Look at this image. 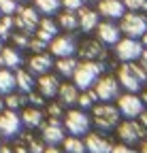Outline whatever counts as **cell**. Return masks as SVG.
<instances>
[{"label": "cell", "instance_id": "cell-30", "mask_svg": "<svg viewBox=\"0 0 147 153\" xmlns=\"http://www.w3.org/2000/svg\"><path fill=\"white\" fill-rule=\"evenodd\" d=\"M22 106H28V96L26 94H7L4 96V108H11V111H17V108H22Z\"/></svg>", "mask_w": 147, "mask_h": 153}, {"label": "cell", "instance_id": "cell-56", "mask_svg": "<svg viewBox=\"0 0 147 153\" xmlns=\"http://www.w3.org/2000/svg\"><path fill=\"white\" fill-rule=\"evenodd\" d=\"M0 147H2V145H0Z\"/></svg>", "mask_w": 147, "mask_h": 153}, {"label": "cell", "instance_id": "cell-26", "mask_svg": "<svg viewBox=\"0 0 147 153\" xmlns=\"http://www.w3.org/2000/svg\"><path fill=\"white\" fill-rule=\"evenodd\" d=\"M53 66H56L58 74H62V76H72L75 68L79 66V60H77L75 55H70V57H58V62H53Z\"/></svg>", "mask_w": 147, "mask_h": 153}, {"label": "cell", "instance_id": "cell-50", "mask_svg": "<svg viewBox=\"0 0 147 153\" xmlns=\"http://www.w3.org/2000/svg\"><path fill=\"white\" fill-rule=\"evenodd\" d=\"M139 153H147V140H143V147H141V151Z\"/></svg>", "mask_w": 147, "mask_h": 153}, {"label": "cell", "instance_id": "cell-22", "mask_svg": "<svg viewBox=\"0 0 147 153\" xmlns=\"http://www.w3.org/2000/svg\"><path fill=\"white\" fill-rule=\"evenodd\" d=\"M77 17H79V30H81V32L96 30V26H98V11H92V9L81 7V9L77 11Z\"/></svg>", "mask_w": 147, "mask_h": 153}, {"label": "cell", "instance_id": "cell-21", "mask_svg": "<svg viewBox=\"0 0 147 153\" xmlns=\"http://www.w3.org/2000/svg\"><path fill=\"white\" fill-rule=\"evenodd\" d=\"M22 123L26 126V128H41L43 126V119H45V115H43V111L39 108V106H24V111H22Z\"/></svg>", "mask_w": 147, "mask_h": 153}, {"label": "cell", "instance_id": "cell-19", "mask_svg": "<svg viewBox=\"0 0 147 153\" xmlns=\"http://www.w3.org/2000/svg\"><path fill=\"white\" fill-rule=\"evenodd\" d=\"M98 13L104 19H122L126 7L122 0H98Z\"/></svg>", "mask_w": 147, "mask_h": 153}, {"label": "cell", "instance_id": "cell-29", "mask_svg": "<svg viewBox=\"0 0 147 153\" xmlns=\"http://www.w3.org/2000/svg\"><path fill=\"white\" fill-rule=\"evenodd\" d=\"M60 7H62V0H34V9L39 13H43L45 17L58 13Z\"/></svg>", "mask_w": 147, "mask_h": 153}, {"label": "cell", "instance_id": "cell-27", "mask_svg": "<svg viewBox=\"0 0 147 153\" xmlns=\"http://www.w3.org/2000/svg\"><path fill=\"white\" fill-rule=\"evenodd\" d=\"M58 26L66 32H75L79 30V17L75 11H62L60 17H58Z\"/></svg>", "mask_w": 147, "mask_h": 153}, {"label": "cell", "instance_id": "cell-43", "mask_svg": "<svg viewBox=\"0 0 147 153\" xmlns=\"http://www.w3.org/2000/svg\"><path fill=\"white\" fill-rule=\"evenodd\" d=\"M137 62H139V66L147 72V49H143V53H141V57H139Z\"/></svg>", "mask_w": 147, "mask_h": 153}, {"label": "cell", "instance_id": "cell-34", "mask_svg": "<svg viewBox=\"0 0 147 153\" xmlns=\"http://www.w3.org/2000/svg\"><path fill=\"white\" fill-rule=\"evenodd\" d=\"M122 2H124V7L128 11H134V13L147 11V0H122Z\"/></svg>", "mask_w": 147, "mask_h": 153}, {"label": "cell", "instance_id": "cell-20", "mask_svg": "<svg viewBox=\"0 0 147 153\" xmlns=\"http://www.w3.org/2000/svg\"><path fill=\"white\" fill-rule=\"evenodd\" d=\"M58 32H60V26H58V22H53L51 17H45V19H41L39 22V26H36V38H41L43 43H51L53 38L58 36Z\"/></svg>", "mask_w": 147, "mask_h": 153}, {"label": "cell", "instance_id": "cell-48", "mask_svg": "<svg viewBox=\"0 0 147 153\" xmlns=\"http://www.w3.org/2000/svg\"><path fill=\"white\" fill-rule=\"evenodd\" d=\"M0 153H13L11 147H0Z\"/></svg>", "mask_w": 147, "mask_h": 153}, {"label": "cell", "instance_id": "cell-49", "mask_svg": "<svg viewBox=\"0 0 147 153\" xmlns=\"http://www.w3.org/2000/svg\"><path fill=\"white\" fill-rule=\"evenodd\" d=\"M141 43H143V47H145V49H147V32H145V34H143V36H141Z\"/></svg>", "mask_w": 147, "mask_h": 153}, {"label": "cell", "instance_id": "cell-12", "mask_svg": "<svg viewBox=\"0 0 147 153\" xmlns=\"http://www.w3.org/2000/svg\"><path fill=\"white\" fill-rule=\"evenodd\" d=\"M77 41L72 34H58L53 41L49 43V51L56 57H70L77 53Z\"/></svg>", "mask_w": 147, "mask_h": 153}, {"label": "cell", "instance_id": "cell-44", "mask_svg": "<svg viewBox=\"0 0 147 153\" xmlns=\"http://www.w3.org/2000/svg\"><path fill=\"white\" fill-rule=\"evenodd\" d=\"M139 121H141V126H143V128L147 130V108H145V111H143V113L139 115Z\"/></svg>", "mask_w": 147, "mask_h": 153}, {"label": "cell", "instance_id": "cell-45", "mask_svg": "<svg viewBox=\"0 0 147 153\" xmlns=\"http://www.w3.org/2000/svg\"><path fill=\"white\" fill-rule=\"evenodd\" d=\"M43 153H62V151H60V149H58L56 145H51V147H47V149H45Z\"/></svg>", "mask_w": 147, "mask_h": 153}, {"label": "cell", "instance_id": "cell-54", "mask_svg": "<svg viewBox=\"0 0 147 153\" xmlns=\"http://www.w3.org/2000/svg\"><path fill=\"white\" fill-rule=\"evenodd\" d=\"M15 2H26V0H15Z\"/></svg>", "mask_w": 147, "mask_h": 153}, {"label": "cell", "instance_id": "cell-38", "mask_svg": "<svg viewBox=\"0 0 147 153\" xmlns=\"http://www.w3.org/2000/svg\"><path fill=\"white\" fill-rule=\"evenodd\" d=\"M28 151L30 153H43L45 151V140H41V138H28Z\"/></svg>", "mask_w": 147, "mask_h": 153}, {"label": "cell", "instance_id": "cell-51", "mask_svg": "<svg viewBox=\"0 0 147 153\" xmlns=\"http://www.w3.org/2000/svg\"><path fill=\"white\" fill-rule=\"evenodd\" d=\"M2 111H4V98L0 96V113H2Z\"/></svg>", "mask_w": 147, "mask_h": 153}, {"label": "cell", "instance_id": "cell-33", "mask_svg": "<svg viewBox=\"0 0 147 153\" xmlns=\"http://www.w3.org/2000/svg\"><path fill=\"white\" fill-rule=\"evenodd\" d=\"M13 28H15V19L13 15H2V19H0V38H11L13 34Z\"/></svg>", "mask_w": 147, "mask_h": 153}, {"label": "cell", "instance_id": "cell-47", "mask_svg": "<svg viewBox=\"0 0 147 153\" xmlns=\"http://www.w3.org/2000/svg\"><path fill=\"white\" fill-rule=\"evenodd\" d=\"M141 100H143V104L147 106V87H143V91H141Z\"/></svg>", "mask_w": 147, "mask_h": 153}, {"label": "cell", "instance_id": "cell-9", "mask_svg": "<svg viewBox=\"0 0 147 153\" xmlns=\"http://www.w3.org/2000/svg\"><path fill=\"white\" fill-rule=\"evenodd\" d=\"M117 111L126 119H139V115L145 111V104L139 94L126 91V94H119V98H117Z\"/></svg>", "mask_w": 147, "mask_h": 153}, {"label": "cell", "instance_id": "cell-23", "mask_svg": "<svg viewBox=\"0 0 147 153\" xmlns=\"http://www.w3.org/2000/svg\"><path fill=\"white\" fill-rule=\"evenodd\" d=\"M79 98V89L75 83H62L58 89V102L62 106H75Z\"/></svg>", "mask_w": 147, "mask_h": 153}, {"label": "cell", "instance_id": "cell-8", "mask_svg": "<svg viewBox=\"0 0 147 153\" xmlns=\"http://www.w3.org/2000/svg\"><path fill=\"white\" fill-rule=\"evenodd\" d=\"M113 47H115V57L119 62H137L145 49L139 38H128V36L119 38Z\"/></svg>", "mask_w": 147, "mask_h": 153}, {"label": "cell", "instance_id": "cell-53", "mask_svg": "<svg viewBox=\"0 0 147 153\" xmlns=\"http://www.w3.org/2000/svg\"><path fill=\"white\" fill-rule=\"evenodd\" d=\"M87 2H98V0H87Z\"/></svg>", "mask_w": 147, "mask_h": 153}, {"label": "cell", "instance_id": "cell-4", "mask_svg": "<svg viewBox=\"0 0 147 153\" xmlns=\"http://www.w3.org/2000/svg\"><path fill=\"white\" fill-rule=\"evenodd\" d=\"M119 30L128 38H141L147 32V17L141 13H134V11H128L119 19Z\"/></svg>", "mask_w": 147, "mask_h": 153}, {"label": "cell", "instance_id": "cell-25", "mask_svg": "<svg viewBox=\"0 0 147 153\" xmlns=\"http://www.w3.org/2000/svg\"><path fill=\"white\" fill-rule=\"evenodd\" d=\"M0 55H2L4 68H19V64L24 62V57H22V51L17 49V47H2Z\"/></svg>", "mask_w": 147, "mask_h": 153}, {"label": "cell", "instance_id": "cell-18", "mask_svg": "<svg viewBox=\"0 0 147 153\" xmlns=\"http://www.w3.org/2000/svg\"><path fill=\"white\" fill-rule=\"evenodd\" d=\"M53 68V60H51V55H47V51H43V53H34L30 60H28V70L32 72V74H45V72H49Z\"/></svg>", "mask_w": 147, "mask_h": 153}, {"label": "cell", "instance_id": "cell-40", "mask_svg": "<svg viewBox=\"0 0 147 153\" xmlns=\"http://www.w3.org/2000/svg\"><path fill=\"white\" fill-rule=\"evenodd\" d=\"M28 49H32L34 53H43V51H47V43H43L41 38H30V43H28Z\"/></svg>", "mask_w": 147, "mask_h": 153}, {"label": "cell", "instance_id": "cell-5", "mask_svg": "<svg viewBox=\"0 0 147 153\" xmlns=\"http://www.w3.org/2000/svg\"><path fill=\"white\" fill-rule=\"evenodd\" d=\"M96 91L98 100L100 102H111V100H117L119 94H122V85L119 81L115 79L113 74H102L100 79L94 83V87H92Z\"/></svg>", "mask_w": 147, "mask_h": 153}, {"label": "cell", "instance_id": "cell-1", "mask_svg": "<svg viewBox=\"0 0 147 153\" xmlns=\"http://www.w3.org/2000/svg\"><path fill=\"white\" fill-rule=\"evenodd\" d=\"M117 81L126 91L139 94L147 85V72L139 66V62H122L117 70Z\"/></svg>", "mask_w": 147, "mask_h": 153}, {"label": "cell", "instance_id": "cell-24", "mask_svg": "<svg viewBox=\"0 0 147 153\" xmlns=\"http://www.w3.org/2000/svg\"><path fill=\"white\" fill-rule=\"evenodd\" d=\"M15 85H17V89H19L22 94H30L36 87V79H34V74L30 70L17 68V72H15Z\"/></svg>", "mask_w": 147, "mask_h": 153}, {"label": "cell", "instance_id": "cell-37", "mask_svg": "<svg viewBox=\"0 0 147 153\" xmlns=\"http://www.w3.org/2000/svg\"><path fill=\"white\" fill-rule=\"evenodd\" d=\"M26 96H28V104L30 106H43L45 104V96L41 91H36V89L30 91V94H26Z\"/></svg>", "mask_w": 147, "mask_h": 153}, {"label": "cell", "instance_id": "cell-52", "mask_svg": "<svg viewBox=\"0 0 147 153\" xmlns=\"http://www.w3.org/2000/svg\"><path fill=\"white\" fill-rule=\"evenodd\" d=\"M0 51H2V38H0Z\"/></svg>", "mask_w": 147, "mask_h": 153}, {"label": "cell", "instance_id": "cell-16", "mask_svg": "<svg viewBox=\"0 0 147 153\" xmlns=\"http://www.w3.org/2000/svg\"><path fill=\"white\" fill-rule=\"evenodd\" d=\"M43 140L47 145H60L64 140V126L60 119H47V123L43 126Z\"/></svg>", "mask_w": 147, "mask_h": 153}, {"label": "cell", "instance_id": "cell-55", "mask_svg": "<svg viewBox=\"0 0 147 153\" xmlns=\"http://www.w3.org/2000/svg\"><path fill=\"white\" fill-rule=\"evenodd\" d=\"M0 19H2V13H0Z\"/></svg>", "mask_w": 147, "mask_h": 153}, {"label": "cell", "instance_id": "cell-3", "mask_svg": "<svg viewBox=\"0 0 147 153\" xmlns=\"http://www.w3.org/2000/svg\"><path fill=\"white\" fill-rule=\"evenodd\" d=\"M119 111L115 104L111 102H96L94 106H92V121H94V126L102 132H109V130H115L119 126Z\"/></svg>", "mask_w": 147, "mask_h": 153}, {"label": "cell", "instance_id": "cell-35", "mask_svg": "<svg viewBox=\"0 0 147 153\" xmlns=\"http://www.w3.org/2000/svg\"><path fill=\"white\" fill-rule=\"evenodd\" d=\"M11 38H13V45H15L17 49H26V47H28V43H30V38H28V34H26V32L11 34Z\"/></svg>", "mask_w": 147, "mask_h": 153}, {"label": "cell", "instance_id": "cell-15", "mask_svg": "<svg viewBox=\"0 0 147 153\" xmlns=\"http://www.w3.org/2000/svg\"><path fill=\"white\" fill-rule=\"evenodd\" d=\"M60 85H62L60 83V74H53V72L41 74L39 81H36V87H39V91L45 96V98H56Z\"/></svg>", "mask_w": 147, "mask_h": 153}, {"label": "cell", "instance_id": "cell-32", "mask_svg": "<svg viewBox=\"0 0 147 153\" xmlns=\"http://www.w3.org/2000/svg\"><path fill=\"white\" fill-rule=\"evenodd\" d=\"M62 143H64V151L66 153H87L85 151V143L81 140V136H68Z\"/></svg>", "mask_w": 147, "mask_h": 153}, {"label": "cell", "instance_id": "cell-2", "mask_svg": "<svg viewBox=\"0 0 147 153\" xmlns=\"http://www.w3.org/2000/svg\"><path fill=\"white\" fill-rule=\"evenodd\" d=\"M104 64L96 60H81L79 66L72 72V83L77 85V89H90L94 87V83L102 76Z\"/></svg>", "mask_w": 147, "mask_h": 153}, {"label": "cell", "instance_id": "cell-6", "mask_svg": "<svg viewBox=\"0 0 147 153\" xmlns=\"http://www.w3.org/2000/svg\"><path fill=\"white\" fill-rule=\"evenodd\" d=\"M90 126H92V119L81 108L68 111L64 117V128L70 132V136H85V134H90Z\"/></svg>", "mask_w": 147, "mask_h": 153}, {"label": "cell", "instance_id": "cell-36", "mask_svg": "<svg viewBox=\"0 0 147 153\" xmlns=\"http://www.w3.org/2000/svg\"><path fill=\"white\" fill-rule=\"evenodd\" d=\"M17 4L15 0H0V13L2 15H15V11H17Z\"/></svg>", "mask_w": 147, "mask_h": 153}, {"label": "cell", "instance_id": "cell-14", "mask_svg": "<svg viewBox=\"0 0 147 153\" xmlns=\"http://www.w3.org/2000/svg\"><path fill=\"white\" fill-rule=\"evenodd\" d=\"M96 32H98V41H100L102 45H115L119 38H122V30H119V26L113 22V19L98 22Z\"/></svg>", "mask_w": 147, "mask_h": 153}, {"label": "cell", "instance_id": "cell-39", "mask_svg": "<svg viewBox=\"0 0 147 153\" xmlns=\"http://www.w3.org/2000/svg\"><path fill=\"white\" fill-rule=\"evenodd\" d=\"M62 115H64V106H62L60 102H53V104H49V106H47V117L60 119Z\"/></svg>", "mask_w": 147, "mask_h": 153}, {"label": "cell", "instance_id": "cell-10", "mask_svg": "<svg viewBox=\"0 0 147 153\" xmlns=\"http://www.w3.org/2000/svg\"><path fill=\"white\" fill-rule=\"evenodd\" d=\"M24 123H22V117L17 115V111H11V108H4L0 113V134L4 138H15L19 136Z\"/></svg>", "mask_w": 147, "mask_h": 153}, {"label": "cell", "instance_id": "cell-46", "mask_svg": "<svg viewBox=\"0 0 147 153\" xmlns=\"http://www.w3.org/2000/svg\"><path fill=\"white\" fill-rule=\"evenodd\" d=\"M13 153H30V151H28V147H22V145H17Z\"/></svg>", "mask_w": 147, "mask_h": 153}, {"label": "cell", "instance_id": "cell-41", "mask_svg": "<svg viewBox=\"0 0 147 153\" xmlns=\"http://www.w3.org/2000/svg\"><path fill=\"white\" fill-rule=\"evenodd\" d=\"M85 2V0H62V7H64V11H79L81 7H85L83 4Z\"/></svg>", "mask_w": 147, "mask_h": 153}, {"label": "cell", "instance_id": "cell-7", "mask_svg": "<svg viewBox=\"0 0 147 153\" xmlns=\"http://www.w3.org/2000/svg\"><path fill=\"white\" fill-rule=\"evenodd\" d=\"M117 136L124 145H137V143H143L145 136H147V130L141 126V121L137 119H126L117 126Z\"/></svg>", "mask_w": 147, "mask_h": 153}, {"label": "cell", "instance_id": "cell-28", "mask_svg": "<svg viewBox=\"0 0 147 153\" xmlns=\"http://www.w3.org/2000/svg\"><path fill=\"white\" fill-rule=\"evenodd\" d=\"M15 74L11 68H0V96H7L11 91H15Z\"/></svg>", "mask_w": 147, "mask_h": 153}, {"label": "cell", "instance_id": "cell-13", "mask_svg": "<svg viewBox=\"0 0 147 153\" xmlns=\"http://www.w3.org/2000/svg\"><path fill=\"white\" fill-rule=\"evenodd\" d=\"M77 53L81 60H96V62H102L107 57V45H102L98 38L94 41V38H90V41L81 43L77 47Z\"/></svg>", "mask_w": 147, "mask_h": 153}, {"label": "cell", "instance_id": "cell-17", "mask_svg": "<svg viewBox=\"0 0 147 153\" xmlns=\"http://www.w3.org/2000/svg\"><path fill=\"white\" fill-rule=\"evenodd\" d=\"M85 151L87 153H111L113 145L111 140H109L107 136H102V134L94 132V134H85Z\"/></svg>", "mask_w": 147, "mask_h": 153}, {"label": "cell", "instance_id": "cell-11", "mask_svg": "<svg viewBox=\"0 0 147 153\" xmlns=\"http://www.w3.org/2000/svg\"><path fill=\"white\" fill-rule=\"evenodd\" d=\"M41 17H39V11H36L34 7H17L15 11V26L19 28L22 32L30 34L36 30V26H39Z\"/></svg>", "mask_w": 147, "mask_h": 153}, {"label": "cell", "instance_id": "cell-31", "mask_svg": "<svg viewBox=\"0 0 147 153\" xmlns=\"http://www.w3.org/2000/svg\"><path fill=\"white\" fill-rule=\"evenodd\" d=\"M98 102V96H96V91L94 89H81V94H79V98H77V106H81V111H87V108H92Z\"/></svg>", "mask_w": 147, "mask_h": 153}, {"label": "cell", "instance_id": "cell-42", "mask_svg": "<svg viewBox=\"0 0 147 153\" xmlns=\"http://www.w3.org/2000/svg\"><path fill=\"white\" fill-rule=\"evenodd\" d=\"M111 153H139V151H134L130 145H115L111 149Z\"/></svg>", "mask_w": 147, "mask_h": 153}]
</instances>
